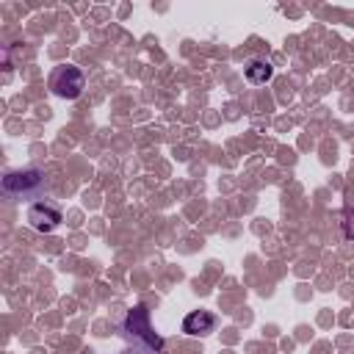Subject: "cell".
<instances>
[{
    "label": "cell",
    "mask_w": 354,
    "mask_h": 354,
    "mask_svg": "<svg viewBox=\"0 0 354 354\" xmlns=\"http://www.w3.org/2000/svg\"><path fill=\"white\" fill-rule=\"evenodd\" d=\"M124 332H127V337L133 340L136 348L149 351V354H160L163 340H160V337L155 335V329L149 326V313H147L144 304H138V307H133V310L127 313V318H124Z\"/></svg>",
    "instance_id": "6da1fadb"
},
{
    "label": "cell",
    "mask_w": 354,
    "mask_h": 354,
    "mask_svg": "<svg viewBox=\"0 0 354 354\" xmlns=\"http://www.w3.org/2000/svg\"><path fill=\"white\" fill-rule=\"evenodd\" d=\"M44 188V174L39 169H25V171H8L3 177V191L11 199L19 196H36Z\"/></svg>",
    "instance_id": "7a4b0ae2"
},
{
    "label": "cell",
    "mask_w": 354,
    "mask_h": 354,
    "mask_svg": "<svg viewBox=\"0 0 354 354\" xmlns=\"http://www.w3.org/2000/svg\"><path fill=\"white\" fill-rule=\"evenodd\" d=\"M53 88H55V94H61V97H77L80 88H83V75H80V69L66 66V69L55 72Z\"/></svg>",
    "instance_id": "3957f363"
},
{
    "label": "cell",
    "mask_w": 354,
    "mask_h": 354,
    "mask_svg": "<svg viewBox=\"0 0 354 354\" xmlns=\"http://www.w3.org/2000/svg\"><path fill=\"white\" fill-rule=\"evenodd\" d=\"M28 221H30L33 230L47 232V230H53V227L61 221V213H58L55 207H50V205H33V207L28 210Z\"/></svg>",
    "instance_id": "277c9868"
},
{
    "label": "cell",
    "mask_w": 354,
    "mask_h": 354,
    "mask_svg": "<svg viewBox=\"0 0 354 354\" xmlns=\"http://www.w3.org/2000/svg\"><path fill=\"white\" fill-rule=\"evenodd\" d=\"M213 324H216V318H213L210 313H205V310H194L191 315H185V321H183V332H188V335H207V332L213 329Z\"/></svg>",
    "instance_id": "5b68a950"
},
{
    "label": "cell",
    "mask_w": 354,
    "mask_h": 354,
    "mask_svg": "<svg viewBox=\"0 0 354 354\" xmlns=\"http://www.w3.org/2000/svg\"><path fill=\"white\" fill-rule=\"evenodd\" d=\"M246 77H249L252 83H266V80L271 77V64H268V61H252V64L246 66Z\"/></svg>",
    "instance_id": "8992f818"
}]
</instances>
